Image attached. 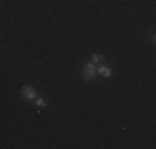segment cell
I'll return each instance as SVG.
<instances>
[{"label":"cell","instance_id":"6da1fadb","mask_svg":"<svg viewBox=\"0 0 156 149\" xmlns=\"http://www.w3.org/2000/svg\"><path fill=\"white\" fill-rule=\"evenodd\" d=\"M81 74H83V78L87 81H91L95 78V74H96V68H95V65L93 63H87V65H83V68H81Z\"/></svg>","mask_w":156,"mask_h":149},{"label":"cell","instance_id":"7a4b0ae2","mask_svg":"<svg viewBox=\"0 0 156 149\" xmlns=\"http://www.w3.org/2000/svg\"><path fill=\"white\" fill-rule=\"evenodd\" d=\"M20 93H22V96H23L25 99H33V98H37L35 88L30 86V85H25V86H22V88H20Z\"/></svg>","mask_w":156,"mask_h":149},{"label":"cell","instance_id":"3957f363","mask_svg":"<svg viewBox=\"0 0 156 149\" xmlns=\"http://www.w3.org/2000/svg\"><path fill=\"white\" fill-rule=\"evenodd\" d=\"M96 73H98V74H101L103 78H110V76H111V68H110V66H106V65H103V66H98V70H96Z\"/></svg>","mask_w":156,"mask_h":149},{"label":"cell","instance_id":"277c9868","mask_svg":"<svg viewBox=\"0 0 156 149\" xmlns=\"http://www.w3.org/2000/svg\"><path fill=\"white\" fill-rule=\"evenodd\" d=\"M103 61V57L100 53H93L91 55V63H93V65H98V63H101Z\"/></svg>","mask_w":156,"mask_h":149},{"label":"cell","instance_id":"5b68a950","mask_svg":"<svg viewBox=\"0 0 156 149\" xmlns=\"http://www.w3.org/2000/svg\"><path fill=\"white\" fill-rule=\"evenodd\" d=\"M37 106H38L40 109H45V108H47V99L38 98V99H37Z\"/></svg>","mask_w":156,"mask_h":149}]
</instances>
